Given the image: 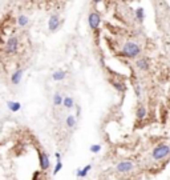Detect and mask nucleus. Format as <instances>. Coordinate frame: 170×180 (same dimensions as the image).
<instances>
[{
	"label": "nucleus",
	"mask_w": 170,
	"mask_h": 180,
	"mask_svg": "<svg viewBox=\"0 0 170 180\" xmlns=\"http://www.w3.org/2000/svg\"><path fill=\"white\" fill-rule=\"evenodd\" d=\"M140 52H141V48L134 42H126L122 47V56H125V58L134 59L140 55Z\"/></svg>",
	"instance_id": "nucleus-1"
},
{
	"label": "nucleus",
	"mask_w": 170,
	"mask_h": 180,
	"mask_svg": "<svg viewBox=\"0 0 170 180\" xmlns=\"http://www.w3.org/2000/svg\"><path fill=\"white\" fill-rule=\"evenodd\" d=\"M169 155H170V145L168 144H158L152 152L153 159H156V160H162V159L168 158Z\"/></svg>",
	"instance_id": "nucleus-2"
},
{
	"label": "nucleus",
	"mask_w": 170,
	"mask_h": 180,
	"mask_svg": "<svg viewBox=\"0 0 170 180\" xmlns=\"http://www.w3.org/2000/svg\"><path fill=\"white\" fill-rule=\"evenodd\" d=\"M88 24H89V27H91L93 31H97L100 24H101V16H100L98 12L93 11V12L89 13V16H88Z\"/></svg>",
	"instance_id": "nucleus-3"
},
{
	"label": "nucleus",
	"mask_w": 170,
	"mask_h": 180,
	"mask_svg": "<svg viewBox=\"0 0 170 180\" xmlns=\"http://www.w3.org/2000/svg\"><path fill=\"white\" fill-rule=\"evenodd\" d=\"M19 49V39L16 38V36H12V38L8 39V42H7L5 44V51L7 53H9V55H13V53H16Z\"/></svg>",
	"instance_id": "nucleus-4"
},
{
	"label": "nucleus",
	"mask_w": 170,
	"mask_h": 180,
	"mask_svg": "<svg viewBox=\"0 0 170 180\" xmlns=\"http://www.w3.org/2000/svg\"><path fill=\"white\" fill-rule=\"evenodd\" d=\"M134 168V164L129 160H124V162H120L117 165H116V171L118 173H129L133 171Z\"/></svg>",
	"instance_id": "nucleus-5"
},
{
	"label": "nucleus",
	"mask_w": 170,
	"mask_h": 180,
	"mask_svg": "<svg viewBox=\"0 0 170 180\" xmlns=\"http://www.w3.org/2000/svg\"><path fill=\"white\" fill-rule=\"evenodd\" d=\"M39 164H40V168H41L43 171H45V169L49 168L51 162H49V155L47 152H43V151L39 152Z\"/></svg>",
	"instance_id": "nucleus-6"
},
{
	"label": "nucleus",
	"mask_w": 170,
	"mask_h": 180,
	"mask_svg": "<svg viewBox=\"0 0 170 180\" xmlns=\"http://www.w3.org/2000/svg\"><path fill=\"white\" fill-rule=\"evenodd\" d=\"M60 27V16L59 15H52L48 20V28L49 31H56Z\"/></svg>",
	"instance_id": "nucleus-7"
},
{
	"label": "nucleus",
	"mask_w": 170,
	"mask_h": 180,
	"mask_svg": "<svg viewBox=\"0 0 170 180\" xmlns=\"http://www.w3.org/2000/svg\"><path fill=\"white\" fill-rule=\"evenodd\" d=\"M23 73H24V69H16V71L12 73V76H11V83H12L13 85H18L19 83L21 82Z\"/></svg>",
	"instance_id": "nucleus-8"
},
{
	"label": "nucleus",
	"mask_w": 170,
	"mask_h": 180,
	"mask_svg": "<svg viewBox=\"0 0 170 180\" xmlns=\"http://www.w3.org/2000/svg\"><path fill=\"white\" fill-rule=\"evenodd\" d=\"M136 67L140 69V71H148L149 69V60L142 58V59H138L136 62Z\"/></svg>",
	"instance_id": "nucleus-9"
},
{
	"label": "nucleus",
	"mask_w": 170,
	"mask_h": 180,
	"mask_svg": "<svg viewBox=\"0 0 170 180\" xmlns=\"http://www.w3.org/2000/svg\"><path fill=\"white\" fill-rule=\"evenodd\" d=\"M66 78V72L64 69H57V71H55L52 73V79L55 80V82H61V80H64Z\"/></svg>",
	"instance_id": "nucleus-10"
},
{
	"label": "nucleus",
	"mask_w": 170,
	"mask_h": 180,
	"mask_svg": "<svg viewBox=\"0 0 170 180\" xmlns=\"http://www.w3.org/2000/svg\"><path fill=\"white\" fill-rule=\"evenodd\" d=\"M7 107H8V109L11 112H19L20 109H21V103L9 100V102H7Z\"/></svg>",
	"instance_id": "nucleus-11"
},
{
	"label": "nucleus",
	"mask_w": 170,
	"mask_h": 180,
	"mask_svg": "<svg viewBox=\"0 0 170 180\" xmlns=\"http://www.w3.org/2000/svg\"><path fill=\"white\" fill-rule=\"evenodd\" d=\"M92 169V164H88L85 165L84 168H79L77 171H76V176H79V178H85L86 175H88V172Z\"/></svg>",
	"instance_id": "nucleus-12"
},
{
	"label": "nucleus",
	"mask_w": 170,
	"mask_h": 180,
	"mask_svg": "<svg viewBox=\"0 0 170 180\" xmlns=\"http://www.w3.org/2000/svg\"><path fill=\"white\" fill-rule=\"evenodd\" d=\"M63 105L68 109L73 108V107H75V100H73V98H71V96H65V98L63 99Z\"/></svg>",
	"instance_id": "nucleus-13"
},
{
	"label": "nucleus",
	"mask_w": 170,
	"mask_h": 180,
	"mask_svg": "<svg viewBox=\"0 0 170 180\" xmlns=\"http://www.w3.org/2000/svg\"><path fill=\"white\" fill-rule=\"evenodd\" d=\"M65 124L69 128H75L76 127V116L75 115H68L65 119Z\"/></svg>",
	"instance_id": "nucleus-14"
},
{
	"label": "nucleus",
	"mask_w": 170,
	"mask_h": 180,
	"mask_svg": "<svg viewBox=\"0 0 170 180\" xmlns=\"http://www.w3.org/2000/svg\"><path fill=\"white\" fill-rule=\"evenodd\" d=\"M112 85L114 87L116 91L118 92H124L125 91V84L122 82H118V80H112Z\"/></svg>",
	"instance_id": "nucleus-15"
},
{
	"label": "nucleus",
	"mask_w": 170,
	"mask_h": 180,
	"mask_svg": "<svg viewBox=\"0 0 170 180\" xmlns=\"http://www.w3.org/2000/svg\"><path fill=\"white\" fill-rule=\"evenodd\" d=\"M63 95L60 92H56L55 95H53V105L59 107V105H63Z\"/></svg>",
	"instance_id": "nucleus-16"
},
{
	"label": "nucleus",
	"mask_w": 170,
	"mask_h": 180,
	"mask_svg": "<svg viewBox=\"0 0 170 180\" xmlns=\"http://www.w3.org/2000/svg\"><path fill=\"white\" fill-rule=\"evenodd\" d=\"M136 116H137V119H140V120L145 119V116H146V108H145L144 105H140L138 108H137V111H136Z\"/></svg>",
	"instance_id": "nucleus-17"
},
{
	"label": "nucleus",
	"mask_w": 170,
	"mask_h": 180,
	"mask_svg": "<svg viewBox=\"0 0 170 180\" xmlns=\"http://www.w3.org/2000/svg\"><path fill=\"white\" fill-rule=\"evenodd\" d=\"M136 18H137L138 22H144L145 19V11L142 7H138L137 9H136Z\"/></svg>",
	"instance_id": "nucleus-18"
},
{
	"label": "nucleus",
	"mask_w": 170,
	"mask_h": 180,
	"mask_svg": "<svg viewBox=\"0 0 170 180\" xmlns=\"http://www.w3.org/2000/svg\"><path fill=\"white\" fill-rule=\"evenodd\" d=\"M28 22H29V19H28V16H25V15H20L18 18V24L20 27H25L28 24Z\"/></svg>",
	"instance_id": "nucleus-19"
},
{
	"label": "nucleus",
	"mask_w": 170,
	"mask_h": 180,
	"mask_svg": "<svg viewBox=\"0 0 170 180\" xmlns=\"http://www.w3.org/2000/svg\"><path fill=\"white\" fill-rule=\"evenodd\" d=\"M91 152L92 153H98L100 151H101V145L100 144H93V145H91Z\"/></svg>",
	"instance_id": "nucleus-20"
},
{
	"label": "nucleus",
	"mask_w": 170,
	"mask_h": 180,
	"mask_svg": "<svg viewBox=\"0 0 170 180\" xmlns=\"http://www.w3.org/2000/svg\"><path fill=\"white\" fill-rule=\"evenodd\" d=\"M61 168H63V163L57 162V163H56V165H55V169H53V175H57V173L61 171Z\"/></svg>",
	"instance_id": "nucleus-21"
},
{
	"label": "nucleus",
	"mask_w": 170,
	"mask_h": 180,
	"mask_svg": "<svg viewBox=\"0 0 170 180\" xmlns=\"http://www.w3.org/2000/svg\"><path fill=\"white\" fill-rule=\"evenodd\" d=\"M134 92H136V96H137V98L141 96V85L137 84V83L134 84Z\"/></svg>",
	"instance_id": "nucleus-22"
},
{
	"label": "nucleus",
	"mask_w": 170,
	"mask_h": 180,
	"mask_svg": "<svg viewBox=\"0 0 170 180\" xmlns=\"http://www.w3.org/2000/svg\"><path fill=\"white\" fill-rule=\"evenodd\" d=\"M55 158H56V160H57V162H61V153H60V152H56V153H55Z\"/></svg>",
	"instance_id": "nucleus-23"
},
{
	"label": "nucleus",
	"mask_w": 170,
	"mask_h": 180,
	"mask_svg": "<svg viewBox=\"0 0 170 180\" xmlns=\"http://www.w3.org/2000/svg\"><path fill=\"white\" fill-rule=\"evenodd\" d=\"M76 111H77V116L80 118V115H81V108H80L79 105H76Z\"/></svg>",
	"instance_id": "nucleus-24"
}]
</instances>
